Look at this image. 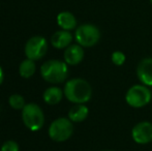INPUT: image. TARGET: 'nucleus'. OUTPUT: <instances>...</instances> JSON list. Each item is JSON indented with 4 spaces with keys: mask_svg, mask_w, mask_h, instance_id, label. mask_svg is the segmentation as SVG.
I'll return each instance as SVG.
<instances>
[{
    "mask_svg": "<svg viewBox=\"0 0 152 151\" xmlns=\"http://www.w3.org/2000/svg\"><path fill=\"white\" fill-rule=\"evenodd\" d=\"M64 96L74 104L88 103L92 97V87L86 80L81 78L70 79L64 86Z\"/></svg>",
    "mask_w": 152,
    "mask_h": 151,
    "instance_id": "nucleus-1",
    "label": "nucleus"
},
{
    "mask_svg": "<svg viewBox=\"0 0 152 151\" xmlns=\"http://www.w3.org/2000/svg\"><path fill=\"white\" fill-rule=\"evenodd\" d=\"M40 75L46 82L51 84H60L68 76L67 63L60 60H48L40 66Z\"/></svg>",
    "mask_w": 152,
    "mask_h": 151,
    "instance_id": "nucleus-2",
    "label": "nucleus"
},
{
    "mask_svg": "<svg viewBox=\"0 0 152 151\" xmlns=\"http://www.w3.org/2000/svg\"><path fill=\"white\" fill-rule=\"evenodd\" d=\"M152 93L148 86L144 84L132 85L125 94V101L128 106L134 109H140L151 101Z\"/></svg>",
    "mask_w": 152,
    "mask_h": 151,
    "instance_id": "nucleus-3",
    "label": "nucleus"
},
{
    "mask_svg": "<svg viewBox=\"0 0 152 151\" xmlns=\"http://www.w3.org/2000/svg\"><path fill=\"white\" fill-rule=\"evenodd\" d=\"M22 119L25 126L31 131H37L44 126L45 115L38 105L30 103L25 105L22 110Z\"/></svg>",
    "mask_w": 152,
    "mask_h": 151,
    "instance_id": "nucleus-4",
    "label": "nucleus"
},
{
    "mask_svg": "<svg viewBox=\"0 0 152 151\" xmlns=\"http://www.w3.org/2000/svg\"><path fill=\"white\" fill-rule=\"evenodd\" d=\"M74 133L72 121L69 118H60L54 120L49 127V136L55 142H64L68 140Z\"/></svg>",
    "mask_w": 152,
    "mask_h": 151,
    "instance_id": "nucleus-5",
    "label": "nucleus"
},
{
    "mask_svg": "<svg viewBox=\"0 0 152 151\" xmlns=\"http://www.w3.org/2000/svg\"><path fill=\"white\" fill-rule=\"evenodd\" d=\"M75 38L83 48H90L99 42L100 31L93 24H83L77 28Z\"/></svg>",
    "mask_w": 152,
    "mask_h": 151,
    "instance_id": "nucleus-6",
    "label": "nucleus"
},
{
    "mask_svg": "<svg viewBox=\"0 0 152 151\" xmlns=\"http://www.w3.org/2000/svg\"><path fill=\"white\" fill-rule=\"evenodd\" d=\"M48 51V42L42 36H32L25 44V55L31 60H39Z\"/></svg>",
    "mask_w": 152,
    "mask_h": 151,
    "instance_id": "nucleus-7",
    "label": "nucleus"
},
{
    "mask_svg": "<svg viewBox=\"0 0 152 151\" xmlns=\"http://www.w3.org/2000/svg\"><path fill=\"white\" fill-rule=\"evenodd\" d=\"M132 138L137 144H148L152 142V123L149 121L139 122L132 127Z\"/></svg>",
    "mask_w": 152,
    "mask_h": 151,
    "instance_id": "nucleus-8",
    "label": "nucleus"
},
{
    "mask_svg": "<svg viewBox=\"0 0 152 151\" xmlns=\"http://www.w3.org/2000/svg\"><path fill=\"white\" fill-rule=\"evenodd\" d=\"M137 76L142 84L152 86V57L143 58L137 66Z\"/></svg>",
    "mask_w": 152,
    "mask_h": 151,
    "instance_id": "nucleus-9",
    "label": "nucleus"
},
{
    "mask_svg": "<svg viewBox=\"0 0 152 151\" xmlns=\"http://www.w3.org/2000/svg\"><path fill=\"white\" fill-rule=\"evenodd\" d=\"M63 57L68 65H77L84 59V49L79 44H70L65 49Z\"/></svg>",
    "mask_w": 152,
    "mask_h": 151,
    "instance_id": "nucleus-10",
    "label": "nucleus"
},
{
    "mask_svg": "<svg viewBox=\"0 0 152 151\" xmlns=\"http://www.w3.org/2000/svg\"><path fill=\"white\" fill-rule=\"evenodd\" d=\"M72 35L67 30H59L56 31L51 37V44L56 49H66L68 46L72 44Z\"/></svg>",
    "mask_w": 152,
    "mask_h": 151,
    "instance_id": "nucleus-11",
    "label": "nucleus"
},
{
    "mask_svg": "<svg viewBox=\"0 0 152 151\" xmlns=\"http://www.w3.org/2000/svg\"><path fill=\"white\" fill-rule=\"evenodd\" d=\"M89 115V109L85 104H75V106L68 112V118L72 122H82L86 120Z\"/></svg>",
    "mask_w": 152,
    "mask_h": 151,
    "instance_id": "nucleus-12",
    "label": "nucleus"
},
{
    "mask_svg": "<svg viewBox=\"0 0 152 151\" xmlns=\"http://www.w3.org/2000/svg\"><path fill=\"white\" fill-rule=\"evenodd\" d=\"M57 24L63 30L70 31L77 27V19L72 12H61L57 16Z\"/></svg>",
    "mask_w": 152,
    "mask_h": 151,
    "instance_id": "nucleus-13",
    "label": "nucleus"
},
{
    "mask_svg": "<svg viewBox=\"0 0 152 151\" xmlns=\"http://www.w3.org/2000/svg\"><path fill=\"white\" fill-rule=\"evenodd\" d=\"M64 92L59 87L52 86L46 89L44 92V101L48 105H57L62 101Z\"/></svg>",
    "mask_w": 152,
    "mask_h": 151,
    "instance_id": "nucleus-14",
    "label": "nucleus"
},
{
    "mask_svg": "<svg viewBox=\"0 0 152 151\" xmlns=\"http://www.w3.org/2000/svg\"><path fill=\"white\" fill-rule=\"evenodd\" d=\"M36 71V65L34 60L27 58L25 60H23L20 63V66H19V74L22 78L29 79L34 75Z\"/></svg>",
    "mask_w": 152,
    "mask_h": 151,
    "instance_id": "nucleus-15",
    "label": "nucleus"
},
{
    "mask_svg": "<svg viewBox=\"0 0 152 151\" xmlns=\"http://www.w3.org/2000/svg\"><path fill=\"white\" fill-rule=\"evenodd\" d=\"M8 104L15 110H23L25 107V99L20 94H12L8 98Z\"/></svg>",
    "mask_w": 152,
    "mask_h": 151,
    "instance_id": "nucleus-16",
    "label": "nucleus"
},
{
    "mask_svg": "<svg viewBox=\"0 0 152 151\" xmlns=\"http://www.w3.org/2000/svg\"><path fill=\"white\" fill-rule=\"evenodd\" d=\"M111 60L117 66H121V65L124 64L126 60V56L123 52L121 51H115V52L112 53V56H111Z\"/></svg>",
    "mask_w": 152,
    "mask_h": 151,
    "instance_id": "nucleus-17",
    "label": "nucleus"
},
{
    "mask_svg": "<svg viewBox=\"0 0 152 151\" xmlns=\"http://www.w3.org/2000/svg\"><path fill=\"white\" fill-rule=\"evenodd\" d=\"M0 151H19V145L15 141H6L1 146Z\"/></svg>",
    "mask_w": 152,
    "mask_h": 151,
    "instance_id": "nucleus-18",
    "label": "nucleus"
},
{
    "mask_svg": "<svg viewBox=\"0 0 152 151\" xmlns=\"http://www.w3.org/2000/svg\"><path fill=\"white\" fill-rule=\"evenodd\" d=\"M3 79H4V74H3V71H2V67L0 66V85L3 82Z\"/></svg>",
    "mask_w": 152,
    "mask_h": 151,
    "instance_id": "nucleus-19",
    "label": "nucleus"
},
{
    "mask_svg": "<svg viewBox=\"0 0 152 151\" xmlns=\"http://www.w3.org/2000/svg\"><path fill=\"white\" fill-rule=\"evenodd\" d=\"M102 151H112V150H102Z\"/></svg>",
    "mask_w": 152,
    "mask_h": 151,
    "instance_id": "nucleus-20",
    "label": "nucleus"
},
{
    "mask_svg": "<svg viewBox=\"0 0 152 151\" xmlns=\"http://www.w3.org/2000/svg\"><path fill=\"white\" fill-rule=\"evenodd\" d=\"M150 2H151V4H152V0H150Z\"/></svg>",
    "mask_w": 152,
    "mask_h": 151,
    "instance_id": "nucleus-21",
    "label": "nucleus"
}]
</instances>
